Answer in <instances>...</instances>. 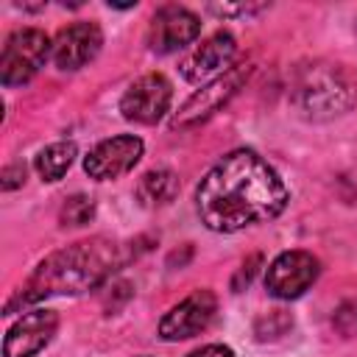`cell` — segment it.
Instances as JSON below:
<instances>
[{
    "label": "cell",
    "mask_w": 357,
    "mask_h": 357,
    "mask_svg": "<svg viewBox=\"0 0 357 357\" xmlns=\"http://www.w3.org/2000/svg\"><path fill=\"white\" fill-rule=\"evenodd\" d=\"M287 206L279 173L251 148L226 153L198 184L195 209L206 229L231 234L276 218Z\"/></svg>",
    "instance_id": "obj_1"
},
{
    "label": "cell",
    "mask_w": 357,
    "mask_h": 357,
    "mask_svg": "<svg viewBox=\"0 0 357 357\" xmlns=\"http://www.w3.org/2000/svg\"><path fill=\"white\" fill-rule=\"evenodd\" d=\"M120 262H123V251L109 237H92L64 245L50 257H45L36 265V271L25 279V284L6 301V315H11L20 307L36 304L47 296L92 290L103 284Z\"/></svg>",
    "instance_id": "obj_2"
},
{
    "label": "cell",
    "mask_w": 357,
    "mask_h": 357,
    "mask_svg": "<svg viewBox=\"0 0 357 357\" xmlns=\"http://www.w3.org/2000/svg\"><path fill=\"white\" fill-rule=\"evenodd\" d=\"M296 109L310 120H329L343 114L354 103V92L349 81L332 67H307L293 86Z\"/></svg>",
    "instance_id": "obj_3"
},
{
    "label": "cell",
    "mask_w": 357,
    "mask_h": 357,
    "mask_svg": "<svg viewBox=\"0 0 357 357\" xmlns=\"http://www.w3.org/2000/svg\"><path fill=\"white\" fill-rule=\"evenodd\" d=\"M53 42L39 28H17L8 33L3 53H0V81L3 86H22L28 84L42 67Z\"/></svg>",
    "instance_id": "obj_4"
},
{
    "label": "cell",
    "mask_w": 357,
    "mask_h": 357,
    "mask_svg": "<svg viewBox=\"0 0 357 357\" xmlns=\"http://www.w3.org/2000/svg\"><path fill=\"white\" fill-rule=\"evenodd\" d=\"M318 273H321V262L310 251H282L268 265L265 290L273 298L290 301V298H298L304 290H310Z\"/></svg>",
    "instance_id": "obj_5"
},
{
    "label": "cell",
    "mask_w": 357,
    "mask_h": 357,
    "mask_svg": "<svg viewBox=\"0 0 357 357\" xmlns=\"http://www.w3.org/2000/svg\"><path fill=\"white\" fill-rule=\"evenodd\" d=\"M248 73H251L248 64H237V67H231L229 73H223L220 78L204 84V86L178 109V114L173 117V128H187V126H195V123L212 117L220 106H226V103L237 95V89L243 86V81L248 78Z\"/></svg>",
    "instance_id": "obj_6"
},
{
    "label": "cell",
    "mask_w": 357,
    "mask_h": 357,
    "mask_svg": "<svg viewBox=\"0 0 357 357\" xmlns=\"http://www.w3.org/2000/svg\"><path fill=\"white\" fill-rule=\"evenodd\" d=\"M170 98H173L170 81L162 73H148L126 89V95L120 98V112L131 123L153 126L167 114Z\"/></svg>",
    "instance_id": "obj_7"
},
{
    "label": "cell",
    "mask_w": 357,
    "mask_h": 357,
    "mask_svg": "<svg viewBox=\"0 0 357 357\" xmlns=\"http://www.w3.org/2000/svg\"><path fill=\"white\" fill-rule=\"evenodd\" d=\"M142 139L134 134H120L98 142L86 156H84V170L95 181H112L134 170V165L142 159Z\"/></svg>",
    "instance_id": "obj_8"
},
{
    "label": "cell",
    "mask_w": 357,
    "mask_h": 357,
    "mask_svg": "<svg viewBox=\"0 0 357 357\" xmlns=\"http://www.w3.org/2000/svg\"><path fill=\"white\" fill-rule=\"evenodd\" d=\"M201 33V20L198 14H192L184 6H162L148 25V47L153 53H176L181 47H187L190 42H195Z\"/></svg>",
    "instance_id": "obj_9"
},
{
    "label": "cell",
    "mask_w": 357,
    "mask_h": 357,
    "mask_svg": "<svg viewBox=\"0 0 357 357\" xmlns=\"http://www.w3.org/2000/svg\"><path fill=\"white\" fill-rule=\"evenodd\" d=\"M218 312V298L212 290H192L184 301H178L173 310L165 312L159 321V335L165 340H187L201 335Z\"/></svg>",
    "instance_id": "obj_10"
},
{
    "label": "cell",
    "mask_w": 357,
    "mask_h": 357,
    "mask_svg": "<svg viewBox=\"0 0 357 357\" xmlns=\"http://www.w3.org/2000/svg\"><path fill=\"white\" fill-rule=\"evenodd\" d=\"M237 53V42L229 31H218L209 39H204L198 47H192L181 61V75L192 84H209L231 70Z\"/></svg>",
    "instance_id": "obj_11"
},
{
    "label": "cell",
    "mask_w": 357,
    "mask_h": 357,
    "mask_svg": "<svg viewBox=\"0 0 357 357\" xmlns=\"http://www.w3.org/2000/svg\"><path fill=\"white\" fill-rule=\"evenodd\" d=\"M100 45H103L100 25L92 20H78L56 33L50 53H53V61L59 70L73 73V70H81L84 64H89L100 53Z\"/></svg>",
    "instance_id": "obj_12"
},
{
    "label": "cell",
    "mask_w": 357,
    "mask_h": 357,
    "mask_svg": "<svg viewBox=\"0 0 357 357\" xmlns=\"http://www.w3.org/2000/svg\"><path fill=\"white\" fill-rule=\"evenodd\" d=\"M59 315L53 310H31L25 312L3 340V357H33L39 354L50 337L56 335Z\"/></svg>",
    "instance_id": "obj_13"
},
{
    "label": "cell",
    "mask_w": 357,
    "mask_h": 357,
    "mask_svg": "<svg viewBox=\"0 0 357 357\" xmlns=\"http://www.w3.org/2000/svg\"><path fill=\"white\" fill-rule=\"evenodd\" d=\"M176 192H178V178L167 167L148 170L137 184V198L142 206H165L176 198Z\"/></svg>",
    "instance_id": "obj_14"
},
{
    "label": "cell",
    "mask_w": 357,
    "mask_h": 357,
    "mask_svg": "<svg viewBox=\"0 0 357 357\" xmlns=\"http://www.w3.org/2000/svg\"><path fill=\"white\" fill-rule=\"evenodd\" d=\"M75 153H78V148H75V142H70V139L50 142V145H45V148L36 153L33 167H36V173H39L42 181H59V178L70 170Z\"/></svg>",
    "instance_id": "obj_15"
},
{
    "label": "cell",
    "mask_w": 357,
    "mask_h": 357,
    "mask_svg": "<svg viewBox=\"0 0 357 357\" xmlns=\"http://www.w3.org/2000/svg\"><path fill=\"white\" fill-rule=\"evenodd\" d=\"M92 218H95V201L89 195H81V192L70 195L59 212L61 226H86Z\"/></svg>",
    "instance_id": "obj_16"
},
{
    "label": "cell",
    "mask_w": 357,
    "mask_h": 357,
    "mask_svg": "<svg viewBox=\"0 0 357 357\" xmlns=\"http://www.w3.org/2000/svg\"><path fill=\"white\" fill-rule=\"evenodd\" d=\"M332 324L337 326L340 335L354 337V335H357V301H346V304H340L337 312H335V318H332Z\"/></svg>",
    "instance_id": "obj_17"
},
{
    "label": "cell",
    "mask_w": 357,
    "mask_h": 357,
    "mask_svg": "<svg viewBox=\"0 0 357 357\" xmlns=\"http://www.w3.org/2000/svg\"><path fill=\"white\" fill-rule=\"evenodd\" d=\"M262 8H265L262 3L259 6H254V3H237V6H229V3L218 6V3H212L209 6V11L218 14V17H243V14H254V11H262Z\"/></svg>",
    "instance_id": "obj_18"
},
{
    "label": "cell",
    "mask_w": 357,
    "mask_h": 357,
    "mask_svg": "<svg viewBox=\"0 0 357 357\" xmlns=\"http://www.w3.org/2000/svg\"><path fill=\"white\" fill-rule=\"evenodd\" d=\"M259 262H262V257H259V254L248 257V259L240 265V271H237V276H234L231 287H234V290H243V282H245V284L251 282V276H254V271H257V265H259Z\"/></svg>",
    "instance_id": "obj_19"
},
{
    "label": "cell",
    "mask_w": 357,
    "mask_h": 357,
    "mask_svg": "<svg viewBox=\"0 0 357 357\" xmlns=\"http://www.w3.org/2000/svg\"><path fill=\"white\" fill-rule=\"evenodd\" d=\"M22 181H25V165L17 162V165H8V167L3 170V181H0L3 190H17Z\"/></svg>",
    "instance_id": "obj_20"
},
{
    "label": "cell",
    "mask_w": 357,
    "mask_h": 357,
    "mask_svg": "<svg viewBox=\"0 0 357 357\" xmlns=\"http://www.w3.org/2000/svg\"><path fill=\"white\" fill-rule=\"evenodd\" d=\"M187 357H234V351L229 346H220V343H209V346H201L195 351H190Z\"/></svg>",
    "instance_id": "obj_21"
}]
</instances>
